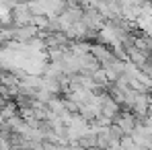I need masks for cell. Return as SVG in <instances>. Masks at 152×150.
<instances>
[{"mask_svg":"<svg viewBox=\"0 0 152 150\" xmlns=\"http://www.w3.org/2000/svg\"><path fill=\"white\" fill-rule=\"evenodd\" d=\"M93 150H101V148H93Z\"/></svg>","mask_w":152,"mask_h":150,"instance_id":"obj_1","label":"cell"}]
</instances>
